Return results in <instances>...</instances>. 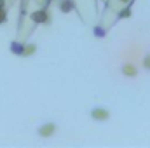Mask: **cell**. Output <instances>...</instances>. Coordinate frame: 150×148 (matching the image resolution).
<instances>
[{"mask_svg":"<svg viewBox=\"0 0 150 148\" xmlns=\"http://www.w3.org/2000/svg\"><path fill=\"white\" fill-rule=\"evenodd\" d=\"M61 7H63V11H65V12H68V11H72V7H74V4H72L70 0H65Z\"/></svg>","mask_w":150,"mask_h":148,"instance_id":"3957f363","label":"cell"},{"mask_svg":"<svg viewBox=\"0 0 150 148\" xmlns=\"http://www.w3.org/2000/svg\"><path fill=\"white\" fill-rule=\"evenodd\" d=\"M124 73H126V75H134L136 72H134V68H133V66H124Z\"/></svg>","mask_w":150,"mask_h":148,"instance_id":"5b68a950","label":"cell"},{"mask_svg":"<svg viewBox=\"0 0 150 148\" xmlns=\"http://www.w3.org/2000/svg\"><path fill=\"white\" fill-rule=\"evenodd\" d=\"M33 19H35V21H44V19H45V14H44V12H35V14H33Z\"/></svg>","mask_w":150,"mask_h":148,"instance_id":"277c9868","label":"cell"},{"mask_svg":"<svg viewBox=\"0 0 150 148\" xmlns=\"http://www.w3.org/2000/svg\"><path fill=\"white\" fill-rule=\"evenodd\" d=\"M145 66H147V68H150V56H147V58H145Z\"/></svg>","mask_w":150,"mask_h":148,"instance_id":"8992f818","label":"cell"},{"mask_svg":"<svg viewBox=\"0 0 150 148\" xmlns=\"http://www.w3.org/2000/svg\"><path fill=\"white\" fill-rule=\"evenodd\" d=\"M52 131H54V125H51V124H49V125H45V127H42V129H40V132H42V134H44V136H49V132H52Z\"/></svg>","mask_w":150,"mask_h":148,"instance_id":"7a4b0ae2","label":"cell"},{"mask_svg":"<svg viewBox=\"0 0 150 148\" xmlns=\"http://www.w3.org/2000/svg\"><path fill=\"white\" fill-rule=\"evenodd\" d=\"M93 117H94L96 120H107V118H108V113L105 110H94L93 111Z\"/></svg>","mask_w":150,"mask_h":148,"instance_id":"6da1fadb","label":"cell"}]
</instances>
